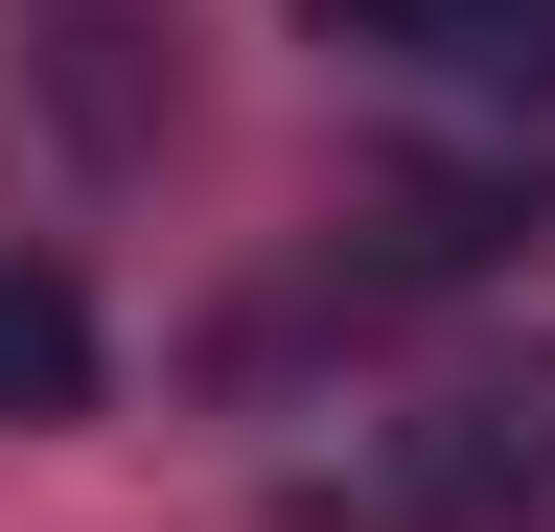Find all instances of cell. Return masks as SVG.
<instances>
[{"mask_svg":"<svg viewBox=\"0 0 555 532\" xmlns=\"http://www.w3.org/2000/svg\"><path fill=\"white\" fill-rule=\"evenodd\" d=\"M555 509V348H486L393 417V532H532Z\"/></svg>","mask_w":555,"mask_h":532,"instance_id":"cell-1","label":"cell"},{"mask_svg":"<svg viewBox=\"0 0 555 532\" xmlns=\"http://www.w3.org/2000/svg\"><path fill=\"white\" fill-rule=\"evenodd\" d=\"M24 47H47V140L93 185H139L185 140V0H24Z\"/></svg>","mask_w":555,"mask_h":532,"instance_id":"cell-2","label":"cell"},{"mask_svg":"<svg viewBox=\"0 0 555 532\" xmlns=\"http://www.w3.org/2000/svg\"><path fill=\"white\" fill-rule=\"evenodd\" d=\"M509 232H532L509 163H347V209H324V301H440V278H486Z\"/></svg>","mask_w":555,"mask_h":532,"instance_id":"cell-3","label":"cell"},{"mask_svg":"<svg viewBox=\"0 0 555 532\" xmlns=\"http://www.w3.org/2000/svg\"><path fill=\"white\" fill-rule=\"evenodd\" d=\"M0 417H93V301L47 255H0Z\"/></svg>","mask_w":555,"mask_h":532,"instance_id":"cell-4","label":"cell"},{"mask_svg":"<svg viewBox=\"0 0 555 532\" xmlns=\"http://www.w3.org/2000/svg\"><path fill=\"white\" fill-rule=\"evenodd\" d=\"M416 70H463V93H532V116H555V0H416Z\"/></svg>","mask_w":555,"mask_h":532,"instance_id":"cell-5","label":"cell"},{"mask_svg":"<svg viewBox=\"0 0 555 532\" xmlns=\"http://www.w3.org/2000/svg\"><path fill=\"white\" fill-rule=\"evenodd\" d=\"M301 24H324V47H416V0H301Z\"/></svg>","mask_w":555,"mask_h":532,"instance_id":"cell-6","label":"cell"}]
</instances>
